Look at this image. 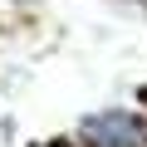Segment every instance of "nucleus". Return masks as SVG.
Segmentation results:
<instances>
[{"mask_svg": "<svg viewBox=\"0 0 147 147\" xmlns=\"http://www.w3.org/2000/svg\"><path fill=\"white\" fill-rule=\"evenodd\" d=\"M79 142L84 147H147V123L127 108H103L79 123Z\"/></svg>", "mask_w": 147, "mask_h": 147, "instance_id": "nucleus-1", "label": "nucleus"}]
</instances>
